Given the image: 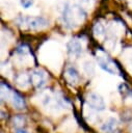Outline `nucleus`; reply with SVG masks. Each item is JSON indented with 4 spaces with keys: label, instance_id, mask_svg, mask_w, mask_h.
<instances>
[{
    "label": "nucleus",
    "instance_id": "a211bd4d",
    "mask_svg": "<svg viewBox=\"0 0 132 133\" xmlns=\"http://www.w3.org/2000/svg\"><path fill=\"white\" fill-rule=\"evenodd\" d=\"M128 4H129L130 8H132V0H128Z\"/></svg>",
    "mask_w": 132,
    "mask_h": 133
},
{
    "label": "nucleus",
    "instance_id": "2eb2a0df",
    "mask_svg": "<svg viewBox=\"0 0 132 133\" xmlns=\"http://www.w3.org/2000/svg\"><path fill=\"white\" fill-rule=\"evenodd\" d=\"M94 3H95V0H79V5L85 11L90 10L93 8V6H94Z\"/></svg>",
    "mask_w": 132,
    "mask_h": 133
},
{
    "label": "nucleus",
    "instance_id": "20e7f679",
    "mask_svg": "<svg viewBox=\"0 0 132 133\" xmlns=\"http://www.w3.org/2000/svg\"><path fill=\"white\" fill-rule=\"evenodd\" d=\"M86 102L90 106V108H93V109H96V110H99V111L105 109L104 99L100 95H98L96 92L88 94L87 97H86Z\"/></svg>",
    "mask_w": 132,
    "mask_h": 133
},
{
    "label": "nucleus",
    "instance_id": "f3484780",
    "mask_svg": "<svg viewBox=\"0 0 132 133\" xmlns=\"http://www.w3.org/2000/svg\"><path fill=\"white\" fill-rule=\"evenodd\" d=\"M16 133H28L27 131H25V130H18Z\"/></svg>",
    "mask_w": 132,
    "mask_h": 133
},
{
    "label": "nucleus",
    "instance_id": "f03ea898",
    "mask_svg": "<svg viewBox=\"0 0 132 133\" xmlns=\"http://www.w3.org/2000/svg\"><path fill=\"white\" fill-rule=\"evenodd\" d=\"M18 26L23 29L41 30L49 25V22L43 17H19L16 19Z\"/></svg>",
    "mask_w": 132,
    "mask_h": 133
},
{
    "label": "nucleus",
    "instance_id": "1a4fd4ad",
    "mask_svg": "<svg viewBox=\"0 0 132 133\" xmlns=\"http://www.w3.org/2000/svg\"><path fill=\"white\" fill-rule=\"evenodd\" d=\"M31 80H30V76H28L27 74L25 73H22V74H19L16 78V83L17 85L20 87V88H27L30 84Z\"/></svg>",
    "mask_w": 132,
    "mask_h": 133
},
{
    "label": "nucleus",
    "instance_id": "9d476101",
    "mask_svg": "<svg viewBox=\"0 0 132 133\" xmlns=\"http://www.w3.org/2000/svg\"><path fill=\"white\" fill-rule=\"evenodd\" d=\"M11 102H12V105H14L16 108H18V109H22V108L25 107V101H24L23 97H22L20 94L16 92V91L12 92Z\"/></svg>",
    "mask_w": 132,
    "mask_h": 133
},
{
    "label": "nucleus",
    "instance_id": "4468645a",
    "mask_svg": "<svg viewBox=\"0 0 132 133\" xmlns=\"http://www.w3.org/2000/svg\"><path fill=\"white\" fill-rule=\"evenodd\" d=\"M11 123H12L14 127H16V128H21V127L24 125V123H25V117H24L23 115H16V116L12 117Z\"/></svg>",
    "mask_w": 132,
    "mask_h": 133
},
{
    "label": "nucleus",
    "instance_id": "0eeeda50",
    "mask_svg": "<svg viewBox=\"0 0 132 133\" xmlns=\"http://www.w3.org/2000/svg\"><path fill=\"white\" fill-rule=\"evenodd\" d=\"M64 79L67 80L68 83L72 85H76L79 82V74L77 70L73 66H69L64 71Z\"/></svg>",
    "mask_w": 132,
    "mask_h": 133
},
{
    "label": "nucleus",
    "instance_id": "7ed1b4c3",
    "mask_svg": "<svg viewBox=\"0 0 132 133\" xmlns=\"http://www.w3.org/2000/svg\"><path fill=\"white\" fill-rule=\"evenodd\" d=\"M99 57V65L107 73L111 74V75H118L120 74V69L118 66L116 65V63L114 61H112L111 59H109L107 57V55H103V56H100L98 55Z\"/></svg>",
    "mask_w": 132,
    "mask_h": 133
},
{
    "label": "nucleus",
    "instance_id": "ddd939ff",
    "mask_svg": "<svg viewBox=\"0 0 132 133\" xmlns=\"http://www.w3.org/2000/svg\"><path fill=\"white\" fill-rule=\"evenodd\" d=\"M83 71L85 72L86 75L91 76L95 73V65L91 61H85L83 63Z\"/></svg>",
    "mask_w": 132,
    "mask_h": 133
},
{
    "label": "nucleus",
    "instance_id": "dca6fc26",
    "mask_svg": "<svg viewBox=\"0 0 132 133\" xmlns=\"http://www.w3.org/2000/svg\"><path fill=\"white\" fill-rule=\"evenodd\" d=\"M20 1V4L23 8H29L30 6L33 5V0H19Z\"/></svg>",
    "mask_w": 132,
    "mask_h": 133
},
{
    "label": "nucleus",
    "instance_id": "9b49d317",
    "mask_svg": "<svg viewBox=\"0 0 132 133\" xmlns=\"http://www.w3.org/2000/svg\"><path fill=\"white\" fill-rule=\"evenodd\" d=\"M94 35L98 39H103L105 36V28L101 23H96L94 26Z\"/></svg>",
    "mask_w": 132,
    "mask_h": 133
},
{
    "label": "nucleus",
    "instance_id": "f257e3e1",
    "mask_svg": "<svg viewBox=\"0 0 132 133\" xmlns=\"http://www.w3.org/2000/svg\"><path fill=\"white\" fill-rule=\"evenodd\" d=\"M86 11L80 6V5H72V4H65L63 8V22L64 24L70 28H75L77 25L81 24L85 19Z\"/></svg>",
    "mask_w": 132,
    "mask_h": 133
},
{
    "label": "nucleus",
    "instance_id": "39448f33",
    "mask_svg": "<svg viewBox=\"0 0 132 133\" xmlns=\"http://www.w3.org/2000/svg\"><path fill=\"white\" fill-rule=\"evenodd\" d=\"M30 80L31 83L36 87L41 88L46 84V75L42 70H34L30 74Z\"/></svg>",
    "mask_w": 132,
    "mask_h": 133
},
{
    "label": "nucleus",
    "instance_id": "f8f14e48",
    "mask_svg": "<svg viewBox=\"0 0 132 133\" xmlns=\"http://www.w3.org/2000/svg\"><path fill=\"white\" fill-rule=\"evenodd\" d=\"M12 90L10 89V87L5 84V83H1V98L3 100H8V99H11V96H12Z\"/></svg>",
    "mask_w": 132,
    "mask_h": 133
},
{
    "label": "nucleus",
    "instance_id": "6ab92c4d",
    "mask_svg": "<svg viewBox=\"0 0 132 133\" xmlns=\"http://www.w3.org/2000/svg\"><path fill=\"white\" fill-rule=\"evenodd\" d=\"M130 131H131V133H132V126L130 127Z\"/></svg>",
    "mask_w": 132,
    "mask_h": 133
},
{
    "label": "nucleus",
    "instance_id": "6e6552de",
    "mask_svg": "<svg viewBox=\"0 0 132 133\" xmlns=\"http://www.w3.org/2000/svg\"><path fill=\"white\" fill-rule=\"evenodd\" d=\"M117 127V121L114 117L107 118L101 126V131L104 133H112Z\"/></svg>",
    "mask_w": 132,
    "mask_h": 133
},
{
    "label": "nucleus",
    "instance_id": "423d86ee",
    "mask_svg": "<svg viewBox=\"0 0 132 133\" xmlns=\"http://www.w3.org/2000/svg\"><path fill=\"white\" fill-rule=\"evenodd\" d=\"M67 49L71 56H78L82 53V45L77 38H72L69 41L67 44Z\"/></svg>",
    "mask_w": 132,
    "mask_h": 133
}]
</instances>
